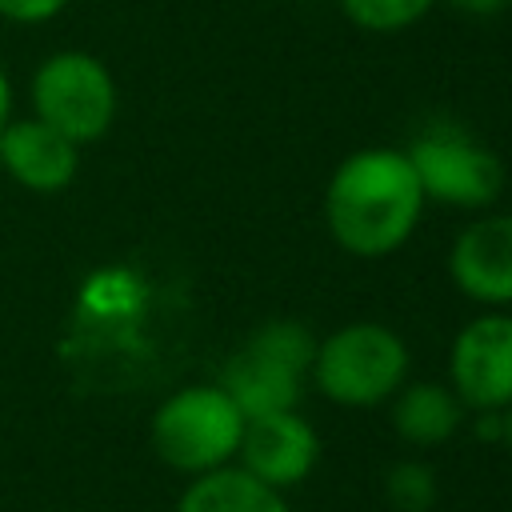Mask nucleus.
<instances>
[{
	"mask_svg": "<svg viewBox=\"0 0 512 512\" xmlns=\"http://www.w3.org/2000/svg\"><path fill=\"white\" fill-rule=\"evenodd\" d=\"M424 204V188L404 148H360L328 176L324 224L348 256L384 260L412 240Z\"/></svg>",
	"mask_w": 512,
	"mask_h": 512,
	"instance_id": "1",
	"label": "nucleus"
},
{
	"mask_svg": "<svg viewBox=\"0 0 512 512\" xmlns=\"http://www.w3.org/2000/svg\"><path fill=\"white\" fill-rule=\"evenodd\" d=\"M312 356H316L312 328L300 320L276 316L248 332V340L224 360L216 384L232 396L244 420L268 416V412H292L304 400Z\"/></svg>",
	"mask_w": 512,
	"mask_h": 512,
	"instance_id": "2",
	"label": "nucleus"
},
{
	"mask_svg": "<svg viewBox=\"0 0 512 512\" xmlns=\"http://www.w3.org/2000/svg\"><path fill=\"white\" fill-rule=\"evenodd\" d=\"M244 436V412L220 384H184L168 392L148 424L152 452L180 476H204L236 464Z\"/></svg>",
	"mask_w": 512,
	"mask_h": 512,
	"instance_id": "3",
	"label": "nucleus"
},
{
	"mask_svg": "<svg viewBox=\"0 0 512 512\" xmlns=\"http://www.w3.org/2000/svg\"><path fill=\"white\" fill-rule=\"evenodd\" d=\"M308 380L340 408H376L408 380V344L376 320H352L316 340Z\"/></svg>",
	"mask_w": 512,
	"mask_h": 512,
	"instance_id": "4",
	"label": "nucleus"
},
{
	"mask_svg": "<svg viewBox=\"0 0 512 512\" xmlns=\"http://www.w3.org/2000/svg\"><path fill=\"white\" fill-rule=\"evenodd\" d=\"M28 104L36 120L84 148L112 132L120 112V88L100 56L84 48H60L32 68Z\"/></svg>",
	"mask_w": 512,
	"mask_h": 512,
	"instance_id": "5",
	"label": "nucleus"
},
{
	"mask_svg": "<svg viewBox=\"0 0 512 512\" xmlns=\"http://www.w3.org/2000/svg\"><path fill=\"white\" fill-rule=\"evenodd\" d=\"M404 152H408V160L416 168L424 200L448 204V208H464V212H480V208L500 200L504 164L488 144H480L464 128L432 124Z\"/></svg>",
	"mask_w": 512,
	"mask_h": 512,
	"instance_id": "6",
	"label": "nucleus"
},
{
	"mask_svg": "<svg viewBox=\"0 0 512 512\" xmlns=\"http://www.w3.org/2000/svg\"><path fill=\"white\" fill-rule=\"evenodd\" d=\"M448 388L468 412H504L512 404V312L488 308L456 332Z\"/></svg>",
	"mask_w": 512,
	"mask_h": 512,
	"instance_id": "7",
	"label": "nucleus"
},
{
	"mask_svg": "<svg viewBox=\"0 0 512 512\" xmlns=\"http://www.w3.org/2000/svg\"><path fill=\"white\" fill-rule=\"evenodd\" d=\"M320 460V436L316 428L292 408V412H268L244 420V436L236 448V464L256 476L260 484L284 492L312 476Z\"/></svg>",
	"mask_w": 512,
	"mask_h": 512,
	"instance_id": "8",
	"label": "nucleus"
},
{
	"mask_svg": "<svg viewBox=\"0 0 512 512\" xmlns=\"http://www.w3.org/2000/svg\"><path fill=\"white\" fill-rule=\"evenodd\" d=\"M448 276L472 304L512 308V212H484L448 252Z\"/></svg>",
	"mask_w": 512,
	"mask_h": 512,
	"instance_id": "9",
	"label": "nucleus"
},
{
	"mask_svg": "<svg viewBox=\"0 0 512 512\" xmlns=\"http://www.w3.org/2000/svg\"><path fill=\"white\" fill-rule=\"evenodd\" d=\"M0 172L12 184H20L24 192L56 196L80 172V144H72L56 128H48L32 112L12 116L0 128Z\"/></svg>",
	"mask_w": 512,
	"mask_h": 512,
	"instance_id": "10",
	"label": "nucleus"
},
{
	"mask_svg": "<svg viewBox=\"0 0 512 512\" xmlns=\"http://www.w3.org/2000/svg\"><path fill=\"white\" fill-rule=\"evenodd\" d=\"M464 404L448 384L436 380H404L392 396V428L412 448H436L452 440L464 424Z\"/></svg>",
	"mask_w": 512,
	"mask_h": 512,
	"instance_id": "11",
	"label": "nucleus"
},
{
	"mask_svg": "<svg viewBox=\"0 0 512 512\" xmlns=\"http://www.w3.org/2000/svg\"><path fill=\"white\" fill-rule=\"evenodd\" d=\"M176 512H292L284 492L260 484L240 464L192 476L176 500Z\"/></svg>",
	"mask_w": 512,
	"mask_h": 512,
	"instance_id": "12",
	"label": "nucleus"
},
{
	"mask_svg": "<svg viewBox=\"0 0 512 512\" xmlns=\"http://www.w3.org/2000/svg\"><path fill=\"white\" fill-rule=\"evenodd\" d=\"M432 8H436V0H340V12L356 28L380 32V36H392V32L420 24Z\"/></svg>",
	"mask_w": 512,
	"mask_h": 512,
	"instance_id": "13",
	"label": "nucleus"
},
{
	"mask_svg": "<svg viewBox=\"0 0 512 512\" xmlns=\"http://www.w3.org/2000/svg\"><path fill=\"white\" fill-rule=\"evenodd\" d=\"M384 492L396 512H428L436 504V472L420 460H396L384 472Z\"/></svg>",
	"mask_w": 512,
	"mask_h": 512,
	"instance_id": "14",
	"label": "nucleus"
},
{
	"mask_svg": "<svg viewBox=\"0 0 512 512\" xmlns=\"http://www.w3.org/2000/svg\"><path fill=\"white\" fill-rule=\"evenodd\" d=\"M68 4H72V0H0V20L32 28V24H48V20H56Z\"/></svg>",
	"mask_w": 512,
	"mask_h": 512,
	"instance_id": "15",
	"label": "nucleus"
},
{
	"mask_svg": "<svg viewBox=\"0 0 512 512\" xmlns=\"http://www.w3.org/2000/svg\"><path fill=\"white\" fill-rule=\"evenodd\" d=\"M456 12H468V16H496L504 12L512 0H448Z\"/></svg>",
	"mask_w": 512,
	"mask_h": 512,
	"instance_id": "16",
	"label": "nucleus"
},
{
	"mask_svg": "<svg viewBox=\"0 0 512 512\" xmlns=\"http://www.w3.org/2000/svg\"><path fill=\"white\" fill-rule=\"evenodd\" d=\"M476 436L480 440H500L504 436V412H476Z\"/></svg>",
	"mask_w": 512,
	"mask_h": 512,
	"instance_id": "17",
	"label": "nucleus"
},
{
	"mask_svg": "<svg viewBox=\"0 0 512 512\" xmlns=\"http://www.w3.org/2000/svg\"><path fill=\"white\" fill-rule=\"evenodd\" d=\"M12 104H16V96H12V80H8V72H4V64H0V128L12 120Z\"/></svg>",
	"mask_w": 512,
	"mask_h": 512,
	"instance_id": "18",
	"label": "nucleus"
},
{
	"mask_svg": "<svg viewBox=\"0 0 512 512\" xmlns=\"http://www.w3.org/2000/svg\"><path fill=\"white\" fill-rule=\"evenodd\" d=\"M500 444H504V448L512 452V404L504 408V436H500Z\"/></svg>",
	"mask_w": 512,
	"mask_h": 512,
	"instance_id": "19",
	"label": "nucleus"
}]
</instances>
